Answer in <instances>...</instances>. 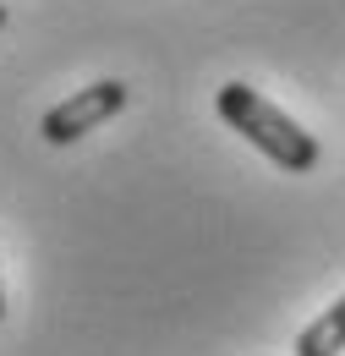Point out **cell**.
Wrapping results in <instances>:
<instances>
[{"label": "cell", "mask_w": 345, "mask_h": 356, "mask_svg": "<svg viewBox=\"0 0 345 356\" xmlns=\"http://www.w3.org/2000/svg\"><path fill=\"white\" fill-rule=\"evenodd\" d=\"M214 104H219V121H225L230 132L247 137L268 165H280V170H291V176H307V170L318 165V137L302 132V127H296L280 104H268L258 88L225 83Z\"/></svg>", "instance_id": "1"}, {"label": "cell", "mask_w": 345, "mask_h": 356, "mask_svg": "<svg viewBox=\"0 0 345 356\" xmlns=\"http://www.w3.org/2000/svg\"><path fill=\"white\" fill-rule=\"evenodd\" d=\"M127 104V83H115V77H104V83H88V88H77L72 99H61L49 115H44V137L61 148V143H77L83 132H93V127H104L115 110Z\"/></svg>", "instance_id": "2"}, {"label": "cell", "mask_w": 345, "mask_h": 356, "mask_svg": "<svg viewBox=\"0 0 345 356\" xmlns=\"http://www.w3.org/2000/svg\"><path fill=\"white\" fill-rule=\"evenodd\" d=\"M340 351H345V296L329 312H318L296 334V351L291 356H340Z\"/></svg>", "instance_id": "3"}, {"label": "cell", "mask_w": 345, "mask_h": 356, "mask_svg": "<svg viewBox=\"0 0 345 356\" xmlns=\"http://www.w3.org/2000/svg\"><path fill=\"white\" fill-rule=\"evenodd\" d=\"M0 318H6V280H0Z\"/></svg>", "instance_id": "4"}, {"label": "cell", "mask_w": 345, "mask_h": 356, "mask_svg": "<svg viewBox=\"0 0 345 356\" xmlns=\"http://www.w3.org/2000/svg\"><path fill=\"white\" fill-rule=\"evenodd\" d=\"M0 28H6V6H0Z\"/></svg>", "instance_id": "5"}]
</instances>
